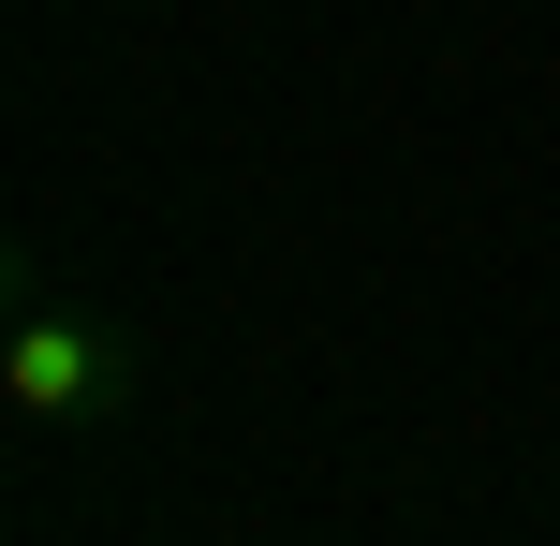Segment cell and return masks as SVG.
I'll use <instances>...</instances> for the list:
<instances>
[{
	"label": "cell",
	"instance_id": "cell-1",
	"mask_svg": "<svg viewBox=\"0 0 560 546\" xmlns=\"http://www.w3.org/2000/svg\"><path fill=\"white\" fill-rule=\"evenodd\" d=\"M0 399L15 429H118L148 399V340L89 295H59L45 266H15V311H0Z\"/></svg>",
	"mask_w": 560,
	"mask_h": 546
}]
</instances>
